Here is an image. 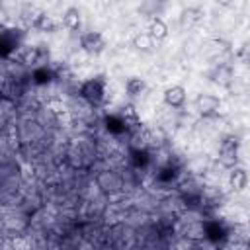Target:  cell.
Here are the masks:
<instances>
[{
    "label": "cell",
    "instance_id": "1",
    "mask_svg": "<svg viewBox=\"0 0 250 250\" xmlns=\"http://www.w3.org/2000/svg\"><path fill=\"white\" fill-rule=\"evenodd\" d=\"M80 96L90 105H100L104 102V96H105V80H104V76H96V78H90V80L82 82Z\"/></svg>",
    "mask_w": 250,
    "mask_h": 250
},
{
    "label": "cell",
    "instance_id": "2",
    "mask_svg": "<svg viewBox=\"0 0 250 250\" xmlns=\"http://www.w3.org/2000/svg\"><path fill=\"white\" fill-rule=\"evenodd\" d=\"M238 146H240V141H238V137H234V135H227V137L221 141V146H219V160H221L223 166H227L229 170L236 166V160H238Z\"/></svg>",
    "mask_w": 250,
    "mask_h": 250
},
{
    "label": "cell",
    "instance_id": "3",
    "mask_svg": "<svg viewBox=\"0 0 250 250\" xmlns=\"http://www.w3.org/2000/svg\"><path fill=\"white\" fill-rule=\"evenodd\" d=\"M80 47L88 55H100L105 49V37L100 31H86L80 35Z\"/></svg>",
    "mask_w": 250,
    "mask_h": 250
},
{
    "label": "cell",
    "instance_id": "4",
    "mask_svg": "<svg viewBox=\"0 0 250 250\" xmlns=\"http://www.w3.org/2000/svg\"><path fill=\"white\" fill-rule=\"evenodd\" d=\"M221 107V100L213 94H199L195 98V109L201 117H213L219 113Z\"/></svg>",
    "mask_w": 250,
    "mask_h": 250
},
{
    "label": "cell",
    "instance_id": "5",
    "mask_svg": "<svg viewBox=\"0 0 250 250\" xmlns=\"http://www.w3.org/2000/svg\"><path fill=\"white\" fill-rule=\"evenodd\" d=\"M164 104L168 107H184L186 104V88L182 84H172L164 90Z\"/></svg>",
    "mask_w": 250,
    "mask_h": 250
},
{
    "label": "cell",
    "instance_id": "6",
    "mask_svg": "<svg viewBox=\"0 0 250 250\" xmlns=\"http://www.w3.org/2000/svg\"><path fill=\"white\" fill-rule=\"evenodd\" d=\"M229 186L234 189V191H242L246 186H248V172L240 166H234L229 170Z\"/></svg>",
    "mask_w": 250,
    "mask_h": 250
},
{
    "label": "cell",
    "instance_id": "7",
    "mask_svg": "<svg viewBox=\"0 0 250 250\" xmlns=\"http://www.w3.org/2000/svg\"><path fill=\"white\" fill-rule=\"evenodd\" d=\"M146 33H148L154 41H162V39H166V35H168V25H166L164 20H160V18L154 16V18H150V21H148Z\"/></svg>",
    "mask_w": 250,
    "mask_h": 250
},
{
    "label": "cell",
    "instance_id": "8",
    "mask_svg": "<svg viewBox=\"0 0 250 250\" xmlns=\"http://www.w3.org/2000/svg\"><path fill=\"white\" fill-rule=\"evenodd\" d=\"M62 25L70 31H76L80 29L82 25V18H80V10L74 8V6H68L64 12H62Z\"/></svg>",
    "mask_w": 250,
    "mask_h": 250
},
{
    "label": "cell",
    "instance_id": "9",
    "mask_svg": "<svg viewBox=\"0 0 250 250\" xmlns=\"http://www.w3.org/2000/svg\"><path fill=\"white\" fill-rule=\"evenodd\" d=\"M98 186H100L104 191H115V189L121 188V180H119V176L113 174V172H102V174L98 176Z\"/></svg>",
    "mask_w": 250,
    "mask_h": 250
},
{
    "label": "cell",
    "instance_id": "10",
    "mask_svg": "<svg viewBox=\"0 0 250 250\" xmlns=\"http://www.w3.org/2000/svg\"><path fill=\"white\" fill-rule=\"evenodd\" d=\"M145 88H146V84H145V80L139 78V76H129V78L125 80V92H127L129 98L141 96V94L145 92Z\"/></svg>",
    "mask_w": 250,
    "mask_h": 250
},
{
    "label": "cell",
    "instance_id": "11",
    "mask_svg": "<svg viewBox=\"0 0 250 250\" xmlns=\"http://www.w3.org/2000/svg\"><path fill=\"white\" fill-rule=\"evenodd\" d=\"M154 43H156V41H154L146 31H141V33H137V35L133 37V47H135L137 51H152Z\"/></svg>",
    "mask_w": 250,
    "mask_h": 250
},
{
    "label": "cell",
    "instance_id": "12",
    "mask_svg": "<svg viewBox=\"0 0 250 250\" xmlns=\"http://www.w3.org/2000/svg\"><path fill=\"white\" fill-rule=\"evenodd\" d=\"M31 25H33L35 29H39V31H47V33H51V31H55V29H57V23H55L47 14H43V12L35 18V21H33Z\"/></svg>",
    "mask_w": 250,
    "mask_h": 250
},
{
    "label": "cell",
    "instance_id": "13",
    "mask_svg": "<svg viewBox=\"0 0 250 250\" xmlns=\"http://www.w3.org/2000/svg\"><path fill=\"white\" fill-rule=\"evenodd\" d=\"M121 117L127 121V119H133L135 123L139 121V115H137V111H135V105L133 104H127L125 107H123V111H121Z\"/></svg>",
    "mask_w": 250,
    "mask_h": 250
},
{
    "label": "cell",
    "instance_id": "14",
    "mask_svg": "<svg viewBox=\"0 0 250 250\" xmlns=\"http://www.w3.org/2000/svg\"><path fill=\"white\" fill-rule=\"evenodd\" d=\"M248 227H250V217H248Z\"/></svg>",
    "mask_w": 250,
    "mask_h": 250
}]
</instances>
